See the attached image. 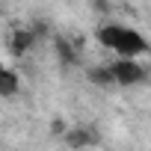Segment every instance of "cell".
Listing matches in <instances>:
<instances>
[{
  "label": "cell",
  "instance_id": "obj_3",
  "mask_svg": "<svg viewBox=\"0 0 151 151\" xmlns=\"http://www.w3.org/2000/svg\"><path fill=\"white\" fill-rule=\"evenodd\" d=\"M65 139V145L71 148V151H83V148H92V145H98L101 142V133H98V127H68V133L62 136Z\"/></svg>",
  "mask_w": 151,
  "mask_h": 151
},
{
  "label": "cell",
  "instance_id": "obj_11",
  "mask_svg": "<svg viewBox=\"0 0 151 151\" xmlns=\"http://www.w3.org/2000/svg\"><path fill=\"white\" fill-rule=\"evenodd\" d=\"M3 68H6V62H3V59H0V71H3Z\"/></svg>",
  "mask_w": 151,
  "mask_h": 151
},
{
  "label": "cell",
  "instance_id": "obj_12",
  "mask_svg": "<svg viewBox=\"0 0 151 151\" xmlns=\"http://www.w3.org/2000/svg\"><path fill=\"white\" fill-rule=\"evenodd\" d=\"M0 15H3V6H0Z\"/></svg>",
  "mask_w": 151,
  "mask_h": 151
},
{
  "label": "cell",
  "instance_id": "obj_9",
  "mask_svg": "<svg viewBox=\"0 0 151 151\" xmlns=\"http://www.w3.org/2000/svg\"><path fill=\"white\" fill-rule=\"evenodd\" d=\"M50 133H53V136H65V133H68V124H65L62 119H53V122H50Z\"/></svg>",
  "mask_w": 151,
  "mask_h": 151
},
{
  "label": "cell",
  "instance_id": "obj_1",
  "mask_svg": "<svg viewBox=\"0 0 151 151\" xmlns=\"http://www.w3.org/2000/svg\"><path fill=\"white\" fill-rule=\"evenodd\" d=\"M95 39L101 47L119 53L122 59H139L145 53H151V42L133 30V27H124V24H104L95 30Z\"/></svg>",
  "mask_w": 151,
  "mask_h": 151
},
{
  "label": "cell",
  "instance_id": "obj_6",
  "mask_svg": "<svg viewBox=\"0 0 151 151\" xmlns=\"http://www.w3.org/2000/svg\"><path fill=\"white\" fill-rule=\"evenodd\" d=\"M33 45H36V36H33V30H30V27L15 30V33H12V39H9V47H12V53H15V56H24Z\"/></svg>",
  "mask_w": 151,
  "mask_h": 151
},
{
  "label": "cell",
  "instance_id": "obj_10",
  "mask_svg": "<svg viewBox=\"0 0 151 151\" xmlns=\"http://www.w3.org/2000/svg\"><path fill=\"white\" fill-rule=\"evenodd\" d=\"M89 3H92V9L98 12V15H107L113 6H110V0H89Z\"/></svg>",
  "mask_w": 151,
  "mask_h": 151
},
{
  "label": "cell",
  "instance_id": "obj_8",
  "mask_svg": "<svg viewBox=\"0 0 151 151\" xmlns=\"http://www.w3.org/2000/svg\"><path fill=\"white\" fill-rule=\"evenodd\" d=\"M30 30H33V36H36V42H39V39H45V36H50V27H47L45 21H36V24H33Z\"/></svg>",
  "mask_w": 151,
  "mask_h": 151
},
{
  "label": "cell",
  "instance_id": "obj_2",
  "mask_svg": "<svg viewBox=\"0 0 151 151\" xmlns=\"http://www.w3.org/2000/svg\"><path fill=\"white\" fill-rule=\"evenodd\" d=\"M110 65V71H113V77H116V86H139L148 74H145V68H142V62H136V59H116V62H107Z\"/></svg>",
  "mask_w": 151,
  "mask_h": 151
},
{
  "label": "cell",
  "instance_id": "obj_5",
  "mask_svg": "<svg viewBox=\"0 0 151 151\" xmlns=\"http://www.w3.org/2000/svg\"><path fill=\"white\" fill-rule=\"evenodd\" d=\"M53 50H56L62 65H77L80 62V53H77V47H74V42L65 39V36H53Z\"/></svg>",
  "mask_w": 151,
  "mask_h": 151
},
{
  "label": "cell",
  "instance_id": "obj_4",
  "mask_svg": "<svg viewBox=\"0 0 151 151\" xmlns=\"http://www.w3.org/2000/svg\"><path fill=\"white\" fill-rule=\"evenodd\" d=\"M86 77H89V83L98 86V89H113V86H116V77H113V71H110L107 62L89 65V68H86Z\"/></svg>",
  "mask_w": 151,
  "mask_h": 151
},
{
  "label": "cell",
  "instance_id": "obj_7",
  "mask_svg": "<svg viewBox=\"0 0 151 151\" xmlns=\"http://www.w3.org/2000/svg\"><path fill=\"white\" fill-rule=\"evenodd\" d=\"M18 89H21V77H18V71L3 68V71H0V98H15Z\"/></svg>",
  "mask_w": 151,
  "mask_h": 151
}]
</instances>
